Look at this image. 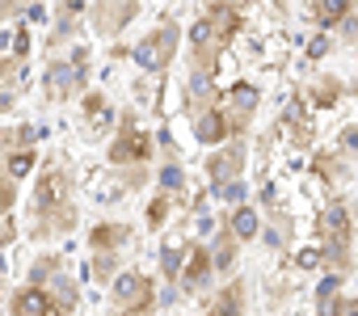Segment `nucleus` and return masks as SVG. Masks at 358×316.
I'll return each instance as SVG.
<instances>
[{
  "label": "nucleus",
  "mask_w": 358,
  "mask_h": 316,
  "mask_svg": "<svg viewBox=\"0 0 358 316\" xmlns=\"http://www.w3.org/2000/svg\"><path fill=\"white\" fill-rule=\"evenodd\" d=\"M64 199H68V178H64V169H47L43 182H38V211H43V215H55V220H59L55 228H68V220H72V211L64 207Z\"/></svg>",
  "instance_id": "obj_3"
},
{
  "label": "nucleus",
  "mask_w": 358,
  "mask_h": 316,
  "mask_svg": "<svg viewBox=\"0 0 358 316\" xmlns=\"http://www.w3.org/2000/svg\"><path fill=\"white\" fill-rule=\"evenodd\" d=\"M143 156H148V135L135 131V122H122V135L110 148V161L114 165H127V161H143Z\"/></svg>",
  "instance_id": "obj_7"
},
{
  "label": "nucleus",
  "mask_w": 358,
  "mask_h": 316,
  "mask_svg": "<svg viewBox=\"0 0 358 316\" xmlns=\"http://www.w3.org/2000/svg\"><path fill=\"white\" fill-rule=\"evenodd\" d=\"M232 257H236V245H232V232H224V236H220V245H215V253H211V266L228 270V266H232Z\"/></svg>",
  "instance_id": "obj_20"
},
{
  "label": "nucleus",
  "mask_w": 358,
  "mask_h": 316,
  "mask_svg": "<svg viewBox=\"0 0 358 316\" xmlns=\"http://www.w3.org/2000/svg\"><path fill=\"white\" fill-rule=\"evenodd\" d=\"M114 299L127 308L122 316H143V312L152 308V282H148L143 274H122V278L114 282Z\"/></svg>",
  "instance_id": "obj_4"
},
{
  "label": "nucleus",
  "mask_w": 358,
  "mask_h": 316,
  "mask_svg": "<svg viewBox=\"0 0 358 316\" xmlns=\"http://www.w3.org/2000/svg\"><path fill=\"white\" fill-rule=\"evenodd\" d=\"M299 266H303V270L320 266V253H316V249H303V253H299Z\"/></svg>",
  "instance_id": "obj_30"
},
{
  "label": "nucleus",
  "mask_w": 358,
  "mask_h": 316,
  "mask_svg": "<svg viewBox=\"0 0 358 316\" xmlns=\"http://www.w3.org/2000/svg\"><path fill=\"white\" fill-rule=\"evenodd\" d=\"M30 169H34V152L30 148H17L9 156V178H30Z\"/></svg>",
  "instance_id": "obj_17"
},
{
  "label": "nucleus",
  "mask_w": 358,
  "mask_h": 316,
  "mask_svg": "<svg viewBox=\"0 0 358 316\" xmlns=\"http://www.w3.org/2000/svg\"><path fill=\"white\" fill-rule=\"evenodd\" d=\"M241 165H245V148L232 143V148H224L220 156H211V165H207V169H211L215 182H232V178L241 173Z\"/></svg>",
  "instance_id": "obj_9"
},
{
  "label": "nucleus",
  "mask_w": 358,
  "mask_h": 316,
  "mask_svg": "<svg viewBox=\"0 0 358 316\" xmlns=\"http://www.w3.org/2000/svg\"><path fill=\"white\" fill-rule=\"evenodd\" d=\"M324 240H329V261L345 266L350 261L345 257V240H350V215H345V207H333L324 215Z\"/></svg>",
  "instance_id": "obj_6"
},
{
  "label": "nucleus",
  "mask_w": 358,
  "mask_h": 316,
  "mask_svg": "<svg viewBox=\"0 0 358 316\" xmlns=\"http://www.w3.org/2000/svg\"><path fill=\"white\" fill-rule=\"evenodd\" d=\"M122 236H127V228H114V224L93 228V249H110V245H118Z\"/></svg>",
  "instance_id": "obj_21"
},
{
  "label": "nucleus",
  "mask_w": 358,
  "mask_h": 316,
  "mask_svg": "<svg viewBox=\"0 0 358 316\" xmlns=\"http://www.w3.org/2000/svg\"><path fill=\"white\" fill-rule=\"evenodd\" d=\"M13 51H17V59L30 51V34H26V30H17V38H13Z\"/></svg>",
  "instance_id": "obj_28"
},
{
  "label": "nucleus",
  "mask_w": 358,
  "mask_h": 316,
  "mask_svg": "<svg viewBox=\"0 0 358 316\" xmlns=\"http://www.w3.org/2000/svg\"><path fill=\"white\" fill-rule=\"evenodd\" d=\"M47 299H51V308H55V312H72V308H76V287H72L64 274H55V278H51Z\"/></svg>",
  "instance_id": "obj_12"
},
{
  "label": "nucleus",
  "mask_w": 358,
  "mask_h": 316,
  "mask_svg": "<svg viewBox=\"0 0 358 316\" xmlns=\"http://www.w3.org/2000/svg\"><path fill=\"white\" fill-rule=\"evenodd\" d=\"M232 232H236L241 240H249V236H257V215H253L249 207H241V211L232 215Z\"/></svg>",
  "instance_id": "obj_19"
},
{
  "label": "nucleus",
  "mask_w": 358,
  "mask_h": 316,
  "mask_svg": "<svg viewBox=\"0 0 358 316\" xmlns=\"http://www.w3.org/2000/svg\"><path fill=\"white\" fill-rule=\"evenodd\" d=\"M350 316H358V308H350Z\"/></svg>",
  "instance_id": "obj_32"
},
{
  "label": "nucleus",
  "mask_w": 358,
  "mask_h": 316,
  "mask_svg": "<svg viewBox=\"0 0 358 316\" xmlns=\"http://www.w3.org/2000/svg\"><path fill=\"white\" fill-rule=\"evenodd\" d=\"M13 316H55V308H51L47 291L30 282L26 291H17V295H13Z\"/></svg>",
  "instance_id": "obj_8"
},
{
  "label": "nucleus",
  "mask_w": 358,
  "mask_h": 316,
  "mask_svg": "<svg viewBox=\"0 0 358 316\" xmlns=\"http://www.w3.org/2000/svg\"><path fill=\"white\" fill-rule=\"evenodd\" d=\"M173 47H177V26H160L156 34H148L135 47V64L148 68V72H164L169 59H173Z\"/></svg>",
  "instance_id": "obj_2"
},
{
  "label": "nucleus",
  "mask_w": 358,
  "mask_h": 316,
  "mask_svg": "<svg viewBox=\"0 0 358 316\" xmlns=\"http://www.w3.org/2000/svg\"><path fill=\"white\" fill-rule=\"evenodd\" d=\"M160 266H164V274L173 278L177 270H182V249H177V245H169V249L160 253Z\"/></svg>",
  "instance_id": "obj_22"
},
{
  "label": "nucleus",
  "mask_w": 358,
  "mask_h": 316,
  "mask_svg": "<svg viewBox=\"0 0 358 316\" xmlns=\"http://www.w3.org/2000/svg\"><path fill=\"white\" fill-rule=\"evenodd\" d=\"M287 131H291V135H295L299 143H308V135H312V127H308V114H303L299 106H291V110H287Z\"/></svg>",
  "instance_id": "obj_18"
},
{
  "label": "nucleus",
  "mask_w": 358,
  "mask_h": 316,
  "mask_svg": "<svg viewBox=\"0 0 358 316\" xmlns=\"http://www.w3.org/2000/svg\"><path fill=\"white\" fill-rule=\"evenodd\" d=\"M228 106H232V118H249L253 106H257V89H253V85H236V89L228 93Z\"/></svg>",
  "instance_id": "obj_13"
},
{
  "label": "nucleus",
  "mask_w": 358,
  "mask_h": 316,
  "mask_svg": "<svg viewBox=\"0 0 358 316\" xmlns=\"http://www.w3.org/2000/svg\"><path fill=\"white\" fill-rule=\"evenodd\" d=\"M93 274H97V278H110V274H114V257H97V261H93Z\"/></svg>",
  "instance_id": "obj_25"
},
{
  "label": "nucleus",
  "mask_w": 358,
  "mask_h": 316,
  "mask_svg": "<svg viewBox=\"0 0 358 316\" xmlns=\"http://www.w3.org/2000/svg\"><path fill=\"white\" fill-rule=\"evenodd\" d=\"M164 211H169V203H164V199H156V203H152V211H148V220H152V224H160V220H164Z\"/></svg>",
  "instance_id": "obj_29"
},
{
  "label": "nucleus",
  "mask_w": 358,
  "mask_h": 316,
  "mask_svg": "<svg viewBox=\"0 0 358 316\" xmlns=\"http://www.w3.org/2000/svg\"><path fill=\"white\" fill-rule=\"evenodd\" d=\"M220 199H224V203H241V199H245V186H241L236 178H232V182H220Z\"/></svg>",
  "instance_id": "obj_23"
},
{
  "label": "nucleus",
  "mask_w": 358,
  "mask_h": 316,
  "mask_svg": "<svg viewBox=\"0 0 358 316\" xmlns=\"http://www.w3.org/2000/svg\"><path fill=\"white\" fill-rule=\"evenodd\" d=\"M337 287H341V278H337V274H329V278L320 282V291H316V303H320V316H337V312H341V299H337Z\"/></svg>",
  "instance_id": "obj_14"
},
{
  "label": "nucleus",
  "mask_w": 358,
  "mask_h": 316,
  "mask_svg": "<svg viewBox=\"0 0 358 316\" xmlns=\"http://www.w3.org/2000/svg\"><path fill=\"white\" fill-rule=\"evenodd\" d=\"M316 101H320V106H333V101H337V85H320Z\"/></svg>",
  "instance_id": "obj_27"
},
{
  "label": "nucleus",
  "mask_w": 358,
  "mask_h": 316,
  "mask_svg": "<svg viewBox=\"0 0 358 316\" xmlns=\"http://www.w3.org/2000/svg\"><path fill=\"white\" fill-rule=\"evenodd\" d=\"M350 9H354V0H316V5H312V13H316L320 26H337V22H345Z\"/></svg>",
  "instance_id": "obj_11"
},
{
  "label": "nucleus",
  "mask_w": 358,
  "mask_h": 316,
  "mask_svg": "<svg viewBox=\"0 0 358 316\" xmlns=\"http://www.w3.org/2000/svg\"><path fill=\"white\" fill-rule=\"evenodd\" d=\"M241 34V13H236V5H211L207 9V17L194 26V34H190V43H194V68L199 72H211L215 68V59L228 51V43Z\"/></svg>",
  "instance_id": "obj_1"
},
{
  "label": "nucleus",
  "mask_w": 358,
  "mask_h": 316,
  "mask_svg": "<svg viewBox=\"0 0 358 316\" xmlns=\"http://www.w3.org/2000/svg\"><path fill=\"white\" fill-rule=\"evenodd\" d=\"M207 274H211V253L194 249V253H190V266H186V282H190V287H199Z\"/></svg>",
  "instance_id": "obj_16"
},
{
  "label": "nucleus",
  "mask_w": 358,
  "mask_h": 316,
  "mask_svg": "<svg viewBox=\"0 0 358 316\" xmlns=\"http://www.w3.org/2000/svg\"><path fill=\"white\" fill-rule=\"evenodd\" d=\"M13 199H17V194H13V186H9V182H0V211H9V207H13Z\"/></svg>",
  "instance_id": "obj_26"
},
{
  "label": "nucleus",
  "mask_w": 358,
  "mask_h": 316,
  "mask_svg": "<svg viewBox=\"0 0 358 316\" xmlns=\"http://www.w3.org/2000/svg\"><path fill=\"white\" fill-rule=\"evenodd\" d=\"M211 316H241V282H228L211 308Z\"/></svg>",
  "instance_id": "obj_15"
},
{
  "label": "nucleus",
  "mask_w": 358,
  "mask_h": 316,
  "mask_svg": "<svg viewBox=\"0 0 358 316\" xmlns=\"http://www.w3.org/2000/svg\"><path fill=\"white\" fill-rule=\"evenodd\" d=\"M160 186H164V190H182V169L169 165V169L160 173Z\"/></svg>",
  "instance_id": "obj_24"
},
{
  "label": "nucleus",
  "mask_w": 358,
  "mask_h": 316,
  "mask_svg": "<svg viewBox=\"0 0 358 316\" xmlns=\"http://www.w3.org/2000/svg\"><path fill=\"white\" fill-rule=\"evenodd\" d=\"M228 131H232V122H228L220 110H203V114H199V122H194V135H199V143H220Z\"/></svg>",
  "instance_id": "obj_10"
},
{
  "label": "nucleus",
  "mask_w": 358,
  "mask_h": 316,
  "mask_svg": "<svg viewBox=\"0 0 358 316\" xmlns=\"http://www.w3.org/2000/svg\"><path fill=\"white\" fill-rule=\"evenodd\" d=\"M80 80H85V51H72V64H51V72H47V93H51V97H68Z\"/></svg>",
  "instance_id": "obj_5"
},
{
  "label": "nucleus",
  "mask_w": 358,
  "mask_h": 316,
  "mask_svg": "<svg viewBox=\"0 0 358 316\" xmlns=\"http://www.w3.org/2000/svg\"><path fill=\"white\" fill-rule=\"evenodd\" d=\"M324 51H329V43H324V38H316V43H312V59H320Z\"/></svg>",
  "instance_id": "obj_31"
}]
</instances>
